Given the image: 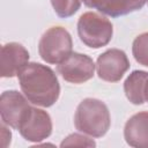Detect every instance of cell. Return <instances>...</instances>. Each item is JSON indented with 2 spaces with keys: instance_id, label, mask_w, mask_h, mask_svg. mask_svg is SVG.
<instances>
[{
  "instance_id": "4fadbf2b",
  "label": "cell",
  "mask_w": 148,
  "mask_h": 148,
  "mask_svg": "<svg viewBox=\"0 0 148 148\" xmlns=\"http://www.w3.org/2000/svg\"><path fill=\"white\" fill-rule=\"evenodd\" d=\"M132 54L136 62L148 67V32H142L135 37L132 44Z\"/></svg>"
},
{
  "instance_id": "7c38bea8",
  "label": "cell",
  "mask_w": 148,
  "mask_h": 148,
  "mask_svg": "<svg viewBox=\"0 0 148 148\" xmlns=\"http://www.w3.org/2000/svg\"><path fill=\"white\" fill-rule=\"evenodd\" d=\"M147 1L148 0H108L99 12L111 17H119L142 9Z\"/></svg>"
},
{
  "instance_id": "ac0fdd59",
  "label": "cell",
  "mask_w": 148,
  "mask_h": 148,
  "mask_svg": "<svg viewBox=\"0 0 148 148\" xmlns=\"http://www.w3.org/2000/svg\"><path fill=\"white\" fill-rule=\"evenodd\" d=\"M145 102L148 103V79H147V82L145 86Z\"/></svg>"
},
{
  "instance_id": "8992f818",
  "label": "cell",
  "mask_w": 148,
  "mask_h": 148,
  "mask_svg": "<svg viewBox=\"0 0 148 148\" xmlns=\"http://www.w3.org/2000/svg\"><path fill=\"white\" fill-rule=\"evenodd\" d=\"M17 131L24 140L38 143L47 139L52 133L51 117L43 109L31 106L21 121Z\"/></svg>"
},
{
  "instance_id": "6da1fadb",
  "label": "cell",
  "mask_w": 148,
  "mask_h": 148,
  "mask_svg": "<svg viewBox=\"0 0 148 148\" xmlns=\"http://www.w3.org/2000/svg\"><path fill=\"white\" fill-rule=\"evenodd\" d=\"M20 88L30 103L50 108L60 96V84L56 72L39 62H28L17 74Z\"/></svg>"
},
{
  "instance_id": "277c9868",
  "label": "cell",
  "mask_w": 148,
  "mask_h": 148,
  "mask_svg": "<svg viewBox=\"0 0 148 148\" xmlns=\"http://www.w3.org/2000/svg\"><path fill=\"white\" fill-rule=\"evenodd\" d=\"M73 50L71 34L62 27H51L40 37L38 43L39 57L47 64L58 65Z\"/></svg>"
},
{
  "instance_id": "9a60e30c",
  "label": "cell",
  "mask_w": 148,
  "mask_h": 148,
  "mask_svg": "<svg viewBox=\"0 0 148 148\" xmlns=\"http://www.w3.org/2000/svg\"><path fill=\"white\" fill-rule=\"evenodd\" d=\"M95 147L96 142L88 138L87 134H80V133H72L67 135L60 143V147Z\"/></svg>"
},
{
  "instance_id": "8fae6325",
  "label": "cell",
  "mask_w": 148,
  "mask_h": 148,
  "mask_svg": "<svg viewBox=\"0 0 148 148\" xmlns=\"http://www.w3.org/2000/svg\"><path fill=\"white\" fill-rule=\"evenodd\" d=\"M148 79V72L133 71L124 81V91L127 99L134 105L145 103V86Z\"/></svg>"
},
{
  "instance_id": "30bf717a",
  "label": "cell",
  "mask_w": 148,
  "mask_h": 148,
  "mask_svg": "<svg viewBox=\"0 0 148 148\" xmlns=\"http://www.w3.org/2000/svg\"><path fill=\"white\" fill-rule=\"evenodd\" d=\"M127 145L135 148H148V111L133 114L124 126Z\"/></svg>"
},
{
  "instance_id": "52a82bcc",
  "label": "cell",
  "mask_w": 148,
  "mask_h": 148,
  "mask_svg": "<svg viewBox=\"0 0 148 148\" xmlns=\"http://www.w3.org/2000/svg\"><path fill=\"white\" fill-rule=\"evenodd\" d=\"M126 53L119 49H109L98 56L96 61L97 75L106 82H118L130 69Z\"/></svg>"
},
{
  "instance_id": "5bb4252c",
  "label": "cell",
  "mask_w": 148,
  "mask_h": 148,
  "mask_svg": "<svg viewBox=\"0 0 148 148\" xmlns=\"http://www.w3.org/2000/svg\"><path fill=\"white\" fill-rule=\"evenodd\" d=\"M54 13L61 17L67 18L73 16L81 7V0H50Z\"/></svg>"
},
{
  "instance_id": "9c48e42d",
  "label": "cell",
  "mask_w": 148,
  "mask_h": 148,
  "mask_svg": "<svg viewBox=\"0 0 148 148\" xmlns=\"http://www.w3.org/2000/svg\"><path fill=\"white\" fill-rule=\"evenodd\" d=\"M29 52L20 43L9 42L1 47V77H13L29 62Z\"/></svg>"
},
{
  "instance_id": "2e32d148",
  "label": "cell",
  "mask_w": 148,
  "mask_h": 148,
  "mask_svg": "<svg viewBox=\"0 0 148 148\" xmlns=\"http://www.w3.org/2000/svg\"><path fill=\"white\" fill-rule=\"evenodd\" d=\"M7 126L8 125H6L5 123L1 124V139H2V147L3 148H6L10 143V139H12V133L7 128Z\"/></svg>"
},
{
  "instance_id": "ba28073f",
  "label": "cell",
  "mask_w": 148,
  "mask_h": 148,
  "mask_svg": "<svg viewBox=\"0 0 148 148\" xmlns=\"http://www.w3.org/2000/svg\"><path fill=\"white\" fill-rule=\"evenodd\" d=\"M30 108L29 99L17 90H6L0 96L1 120L12 128H18Z\"/></svg>"
},
{
  "instance_id": "e0dca14e",
  "label": "cell",
  "mask_w": 148,
  "mask_h": 148,
  "mask_svg": "<svg viewBox=\"0 0 148 148\" xmlns=\"http://www.w3.org/2000/svg\"><path fill=\"white\" fill-rule=\"evenodd\" d=\"M81 1H82L87 7L99 10V9L105 5V2H106L108 0H81Z\"/></svg>"
},
{
  "instance_id": "7a4b0ae2",
  "label": "cell",
  "mask_w": 148,
  "mask_h": 148,
  "mask_svg": "<svg viewBox=\"0 0 148 148\" xmlns=\"http://www.w3.org/2000/svg\"><path fill=\"white\" fill-rule=\"evenodd\" d=\"M74 125L79 132L91 138L105 135L111 125L110 111L106 104L97 98H84L76 108Z\"/></svg>"
},
{
  "instance_id": "5b68a950",
  "label": "cell",
  "mask_w": 148,
  "mask_h": 148,
  "mask_svg": "<svg viewBox=\"0 0 148 148\" xmlns=\"http://www.w3.org/2000/svg\"><path fill=\"white\" fill-rule=\"evenodd\" d=\"M95 67L96 65L89 56L72 52L66 59L57 65V72L65 81L80 84L92 79Z\"/></svg>"
},
{
  "instance_id": "3957f363",
  "label": "cell",
  "mask_w": 148,
  "mask_h": 148,
  "mask_svg": "<svg viewBox=\"0 0 148 148\" xmlns=\"http://www.w3.org/2000/svg\"><path fill=\"white\" fill-rule=\"evenodd\" d=\"M77 35L86 46L99 49L111 42L113 25L104 15L95 12H86L79 17Z\"/></svg>"
}]
</instances>
